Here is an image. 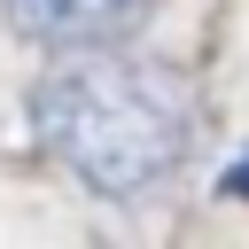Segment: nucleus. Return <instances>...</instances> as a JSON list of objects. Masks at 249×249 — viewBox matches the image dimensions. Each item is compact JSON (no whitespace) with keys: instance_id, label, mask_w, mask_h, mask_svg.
Returning a JSON list of instances; mask_svg holds the SVG:
<instances>
[{"instance_id":"obj_1","label":"nucleus","mask_w":249,"mask_h":249,"mask_svg":"<svg viewBox=\"0 0 249 249\" xmlns=\"http://www.w3.org/2000/svg\"><path fill=\"white\" fill-rule=\"evenodd\" d=\"M195 117H202L195 86L156 54H86V62L47 70L31 93V124L47 156L109 202L156 195L187 163Z\"/></svg>"},{"instance_id":"obj_2","label":"nucleus","mask_w":249,"mask_h":249,"mask_svg":"<svg viewBox=\"0 0 249 249\" xmlns=\"http://www.w3.org/2000/svg\"><path fill=\"white\" fill-rule=\"evenodd\" d=\"M148 0H8V23L31 47H101L117 39Z\"/></svg>"},{"instance_id":"obj_3","label":"nucleus","mask_w":249,"mask_h":249,"mask_svg":"<svg viewBox=\"0 0 249 249\" xmlns=\"http://www.w3.org/2000/svg\"><path fill=\"white\" fill-rule=\"evenodd\" d=\"M226 195H249V163H233V179H226Z\"/></svg>"}]
</instances>
